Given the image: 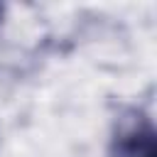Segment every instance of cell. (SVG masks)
Returning a JSON list of instances; mask_svg holds the SVG:
<instances>
[{"label":"cell","instance_id":"cell-1","mask_svg":"<svg viewBox=\"0 0 157 157\" xmlns=\"http://www.w3.org/2000/svg\"><path fill=\"white\" fill-rule=\"evenodd\" d=\"M108 157H157L155 125L145 110L130 105L115 118Z\"/></svg>","mask_w":157,"mask_h":157},{"label":"cell","instance_id":"cell-2","mask_svg":"<svg viewBox=\"0 0 157 157\" xmlns=\"http://www.w3.org/2000/svg\"><path fill=\"white\" fill-rule=\"evenodd\" d=\"M2 15H5V7L0 5V25H2Z\"/></svg>","mask_w":157,"mask_h":157}]
</instances>
